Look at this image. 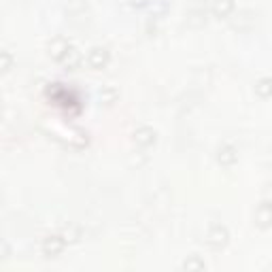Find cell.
I'll list each match as a JSON object with an SVG mask.
<instances>
[{
  "label": "cell",
  "instance_id": "7",
  "mask_svg": "<svg viewBox=\"0 0 272 272\" xmlns=\"http://www.w3.org/2000/svg\"><path fill=\"white\" fill-rule=\"evenodd\" d=\"M217 157H219V162L224 164V166H232L238 155H236V149H234V147L226 145V147H221V149H219V155H217Z\"/></svg>",
  "mask_w": 272,
  "mask_h": 272
},
{
  "label": "cell",
  "instance_id": "4",
  "mask_svg": "<svg viewBox=\"0 0 272 272\" xmlns=\"http://www.w3.org/2000/svg\"><path fill=\"white\" fill-rule=\"evenodd\" d=\"M255 219H257V226H260V227L272 226V204L270 202H262L260 209H257V213H255Z\"/></svg>",
  "mask_w": 272,
  "mask_h": 272
},
{
  "label": "cell",
  "instance_id": "9",
  "mask_svg": "<svg viewBox=\"0 0 272 272\" xmlns=\"http://www.w3.org/2000/svg\"><path fill=\"white\" fill-rule=\"evenodd\" d=\"M255 91H257V94H260L262 98L272 96V79H262V81L255 85Z\"/></svg>",
  "mask_w": 272,
  "mask_h": 272
},
{
  "label": "cell",
  "instance_id": "12",
  "mask_svg": "<svg viewBox=\"0 0 272 272\" xmlns=\"http://www.w3.org/2000/svg\"><path fill=\"white\" fill-rule=\"evenodd\" d=\"M130 2H132L134 6H142V4H147V0H130Z\"/></svg>",
  "mask_w": 272,
  "mask_h": 272
},
{
  "label": "cell",
  "instance_id": "13",
  "mask_svg": "<svg viewBox=\"0 0 272 272\" xmlns=\"http://www.w3.org/2000/svg\"><path fill=\"white\" fill-rule=\"evenodd\" d=\"M9 62H11V58H9V53L4 51V70H9Z\"/></svg>",
  "mask_w": 272,
  "mask_h": 272
},
{
  "label": "cell",
  "instance_id": "8",
  "mask_svg": "<svg viewBox=\"0 0 272 272\" xmlns=\"http://www.w3.org/2000/svg\"><path fill=\"white\" fill-rule=\"evenodd\" d=\"M134 138H136V142L138 145H151V142L155 140V132L153 130H149V128H140V130H136V134H134Z\"/></svg>",
  "mask_w": 272,
  "mask_h": 272
},
{
  "label": "cell",
  "instance_id": "5",
  "mask_svg": "<svg viewBox=\"0 0 272 272\" xmlns=\"http://www.w3.org/2000/svg\"><path fill=\"white\" fill-rule=\"evenodd\" d=\"M106 62H109V53H106V49L96 47V49H91L90 55H88V64L91 68H102Z\"/></svg>",
  "mask_w": 272,
  "mask_h": 272
},
{
  "label": "cell",
  "instance_id": "11",
  "mask_svg": "<svg viewBox=\"0 0 272 272\" xmlns=\"http://www.w3.org/2000/svg\"><path fill=\"white\" fill-rule=\"evenodd\" d=\"M62 62H64V64H66V66H68V68H75V66H77V64H79V53L75 51V49H70V51H68V55H66V58H64Z\"/></svg>",
  "mask_w": 272,
  "mask_h": 272
},
{
  "label": "cell",
  "instance_id": "1",
  "mask_svg": "<svg viewBox=\"0 0 272 272\" xmlns=\"http://www.w3.org/2000/svg\"><path fill=\"white\" fill-rule=\"evenodd\" d=\"M206 242H209V247H213V249H224L227 242V230L219 224L211 226L209 234H206Z\"/></svg>",
  "mask_w": 272,
  "mask_h": 272
},
{
  "label": "cell",
  "instance_id": "3",
  "mask_svg": "<svg viewBox=\"0 0 272 272\" xmlns=\"http://www.w3.org/2000/svg\"><path fill=\"white\" fill-rule=\"evenodd\" d=\"M70 49H73V47H70L64 39H55V41H51V45H49V53H51L55 60H60V62H62V60L68 55Z\"/></svg>",
  "mask_w": 272,
  "mask_h": 272
},
{
  "label": "cell",
  "instance_id": "10",
  "mask_svg": "<svg viewBox=\"0 0 272 272\" xmlns=\"http://www.w3.org/2000/svg\"><path fill=\"white\" fill-rule=\"evenodd\" d=\"M168 11V2L166 0H153V4H151V13L153 15H162V13H166Z\"/></svg>",
  "mask_w": 272,
  "mask_h": 272
},
{
  "label": "cell",
  "instance_id": "2",
  "mask_svg": "<svg viewBox=\"0 0 272 272\" xmlns=\"http://www.w3.org/2000/svg\"><path fill=\"white\" fill-rule=\"evenodd\" d=\"M64 245H66V240H64L62 236H47V238L43 240V253L47 257H55L64 251Z\"/></svg>",
  "mask_w": 272,
  "mask_h": 272
},
{
  "label": "cell",
  "instance_id": "6",
  "mask_svg": "<svg viewBox=\"0 0 272 272\" xmlns=\"http://www.w3.org/2000/svg\"><path fill=\"white\" fill-rule=\"evenodd\" d=\"M232 9H234V0H215L213 2V11H215V15H219V17L230 15Z\"/></svg>",
  "mask_w": 272,
  "mask_h": 272
}]
</instances>
